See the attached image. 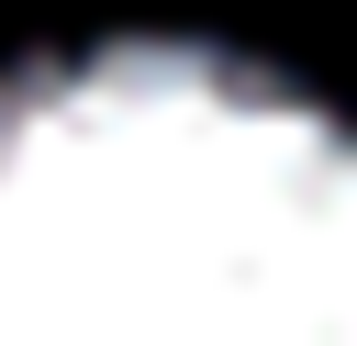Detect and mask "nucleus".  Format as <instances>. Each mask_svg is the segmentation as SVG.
<instances>
[{
  "label": "nucleus",
  "mask_w": 357,
  "mask_h": 346,
  "mask_svg": "<svg viewBox=\"0 0 357 346\" xmlns=\"http://www.w3.org/2000/svg\"><path fill=\"white\" fill-rule=\"evenodd\" d=\"M0 346H357V112L201 33L11 56Z\"/></svg>",
  "instance_id": "nucleus-1"
}]
</instances>
